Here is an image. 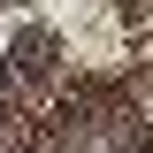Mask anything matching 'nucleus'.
<instances>
[{"label":"nucleus","instance_id":"obj_1","mask_svg":"<svg viewBox=\"0 0 153 153\" xmlns=\"http://www.w3.org/2000/svg\"><path fill=\"white\" fill-rule=\"evenodd\" d=\"M46 54H54V38L46 31H23V69H46Z\"/></svg>","mask_w":153,"mask_h":153}]
</instances>
